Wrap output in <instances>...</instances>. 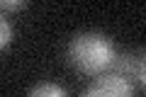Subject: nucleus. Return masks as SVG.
<instances>
[{
    "instance_id": "obj_3",
    "label": "nucleus",
    "mask_w": 146,
    "mask_h": 97,
    "mask_svg": "<svg viewBox=\"0 0 146 97\" xmlns=\"http://www.w3.org/2000/svg\"><path fill=\"white\" fill-rule=\"evenodd\" d=\"M27 97H68V95H66V90H63L61 85H56V82H36L29 90Z\"/></svg>"
},
{
    "instance_id": "obj_4",
    "label": "nucleus",
    "mask_w": 146,
    "mask_h": 97,
    "mask_svg": "<svg viewBox=\"0 0 146 97\" xmlns=\"http://www.w3.org/2000/svg\"><path fill=\"white\" fill-rule=\"evenodd\" d=\"M80 97H117V95H115V92H110L105 85H100L98 80H93V82H90V87Z\"/></svg>"
},
{
    "instance_id": "obj_5",
    "label": "nucleus",
    "mask_w": 146,
    "mask_h": 97,
    "mask_svg": "<svg viewBox=\"0 0 146 97\" xmlns=\"http://www.w3.org/2000/svg\"><path fill=\"white\" fill-rule=\"evenodd\" d=\"M12 34H15V32H12V24L7 20H3L0 22V46H3V49H7V46L12 44Z\"/></svg>"
},
{
    "instance_id": "obj_2",
    "label": "nucleus",
    "mask_w": 146,
    "mask_h": 97,
    "mask_svg": "<svg viewBox=\"0 0 146 97\" xmlns=\"http://www.w3.org/2000/svg\"><path fill=\"white\" fill-rule=\"evenodd\" d=\"M136 58L134 53H122V56H115L112 66H110V73H117L122 78H134L136 75Z\"/></svg>"
},
{
    "instance_id": "obj_7",
    "label": "nucleus",
    "mask_w": 146,
    "mask_h": 97,
    "mask_svg": "<svg viewBox=\"0 0 146 97\" xmlns=\"http://www.w3.org/2000/svg\"><path fill=\"white\" fill-rule=\"evenodd\" d=\"M25 3L22 0H3V10H22Z\"/></svg>"
},
{
    "instance_id": "obj_1",
    "label": "nucleus",
    "mask_w": 146,
    "mask_h": 97,
    "mask_svg": "<svg viewBox=\"0 0 146 97\" xmlns=\"http://www.w3.org/2000/svg\"><path fill=\"white\" fill-rule=\"evenodd\" d=\"M112 39L100 32H80L68 44V61L85 75H102L115 61Z\"/></svg>"
},
{
    "instance_id": "obj_6",
    "label": "nucleus",
    "mask_w": 146,
    "mask_h": 97,
    "mask_svg": "<svg viewBox=\"0 0 146 97\" xmlns=\"http://www.w3.org/2000/svg\"><path fill=\"white\" fill-rule=\"evenodd\" d=\"M134 78L146 87V51L141 53L139 58H136V75H134Z\"/></svg>"
}]
</instances>
